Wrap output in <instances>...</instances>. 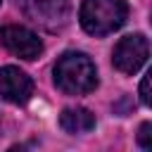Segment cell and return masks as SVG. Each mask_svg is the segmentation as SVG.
<instances>
[{"instance_id":"obj_1","label":"cell","mask_w":152,"mask_h":152,"mask_svg":"<svg viewBox=\"0 0 152 152\" xmlns=\"http://www.w3.org/2000/svg\"><path fill=\"white\" fill-rule=\"evenodd\" d=\"M55 83L66 95H83L95 90L97 71L88 55L83 52H66L55 64Z\"/></svg>"},{"instance_id":"obj_2","label":"cell","mask_w":152,"mask_h":152,"mask_svg":"<svg viewBox=\"0 0 152 152\" xmlns=\"http://www.w3.org/2000/svg\"><path fill=\"white\" fill-rule=\"evenodd\" d=\"M126 0H83L81 26L90 36H107L126 21Z\"/></svg>"},{"instance_id":"obj_3","label":"cell","mask_w":152,"mask_h":152,"mask_svg":"<svg viewBox=\"0 0 152 152\" xmlns=\"http://www.w3.org/2000/svg\"><path fill=\"white\" fill-rule=\"evenodd\" d=\"M147 55H150L147 38L142 33H131V36H126L116 43L112 62L121 74H135L147 62Z\"/></svg>"},{"instance_id":"obj_4","label":"cell","mask_w":152,"mask_h":152,"mask_svg":"<svg viewBox=\"0 0 152 152\" xmlns=\"http://www.w3.org/2000/svg\"><path fill=\"white\" fill-rule=\"evenodd\" d=\"M26 14L48 31H55L69 19V0H24Z\"/></svg>"},{"instance_id":"obj_5","label":"cell","mask_w":152,"mask_h":152,"mask_svg":"<svg viewBox=\"0 0 152 152\" xmlns=\"http://www.w3.org/2000/svg\"><path fill=\"white\" fill-rule=\"evenodd\" d=\"M0 38H2L5 48H7L12 55L24 57V59H36V57L43 52L40 38H38L33 31L24 28V26H5V28L0 31Z\"/></svg>"},{"instance_id":"obj_6","label":"cell","mask_w":152,"mask_h":152,"mask_svg":"<svg viewBox=\"0 0 152 152\" xmlns=\"http://www.w3.org/2000/svg\"><path fill=\"white\" fill-rule=\"evenodd\" d=\"M0 95L7 102L24 104L33 95V81L19 66H2L0 69Z\"/></svg>"},{"instance_id":"obj_7","label":"cell","mask_w":152,"mask_h":152,"mask_svg":"<svg viewBox=\"0 0 152 152\" xmlns=\"http://www.w3.org/2000/svg\"><path fill=\"white\" fill-rule=\"evenodd\" d=\"M59 126L71 133V135H78V133H88L95 128V114L86 107H69L62 112L59 116Z\"/></svg>"},{"instance_id":"obj_8","label":"cell","mask_w":152,"mask_h":152,"mask_svg":"<svg viewBox=\"0 0 152 152\" xmlns=\"http://www.w3.org/2000/svg\"><path fill=\"white\" fill-rule=\"evenodd\" d=\"M150 131H152V124H147V121H145V124L140 126V133H138V142H140L145 150H150V147H152V140H150V138H152V133H150Z\"/></svg>"},{"instance_id":"obj_9","label":"cell","mask_w":152,"mask_h":152,"mask_svg":"<svg viewBox=\"0 0 152 152\" xmlns=\"http://www.w3.org/2000/svg\"><path fill=\"white\" fill-rule=\"evenodd\" d=\"M140 100H142V104L150 107V74H145L140 81Z\"/></svg>"}]
</instances>
